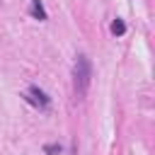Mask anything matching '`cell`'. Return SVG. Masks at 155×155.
I'll use <instances>...</instances> for the list:
<instances>
[{
	"label": "cell",
	"mask_w": 155,
	"mask_h": 155,
	"mask_svg": "<svg viewBox=\"0 0 155 155\" xmlns=\"http://www.w3.org/2000/svg\"><path fill=\"white\" fill-rule=\"evenodd\" d=\"M90 82H92V63L85 53H78L75 56V63H73V87H75V97L82 99L90 90Z\"/></svg>",
	"instance_id": "obj_1"
},
{
	"label": "cell",
	"mask_w": 155,
	"mask_h": 155,
	"mask_svg": "<svg viewBox=\"0 0 155 155\" xmlns=\"http://www.w3.org/2000/svg\"><path fill=\"white\" fill-rule=\"evenodd\" d=\"M22 97H24V102L27 104H31L34 109H39V111H46L48 109V104H51V97L39 87V85H29L24 92H22Z\"/></svg>",
	"instance_id": "obj_2"
},
{
	"label": "cell",
	"mask_w": 155,
	"mask_h": 155,
	"mask_svg": "<svg viewBox=\"0 0 155 155\" xmlns=\"http://www.w3.org/2000/svg\"><path fill=\"white\" fill-rule=\"evenodd\" d=\"M31 15H34L39 22H46V19H48V15H46V10H44V2H41V0H31Z\"/></svg>",
	"instance_id": "obj_3"
},
{
	"label": "cell",
	"mask_w": 155,
	"mask_h": 155,
	"mask_svg": "<svg viewBox=\"0 0 155 155\" xmlns=\"http://www.w3.org/2000/svg\"><path fill=\"white\" fill-rule=\"evenodd\" d=\"M124 31H126V24H124V19L116 17V19L111 22V34H114V36H121Z\"/></svg>",
	"instance_id": "obj_4"
},
{
	"label": "cell",
	"mask_w": 155,
	"mask_h": 155,
	"mask_svg": "<svg viewBox=\"0 0 155 155\" xmlns=\"http://www.w3.org/2000/svg\"><path fill=\"white\" fill-rule=\"evenodd\" d=\"M44 153L46 155H58V153H63V145L61 143H48V145H44Z\"/></svg>",
	"instance_id": "obj_5"
}]
</instances>
